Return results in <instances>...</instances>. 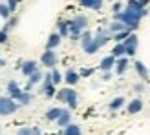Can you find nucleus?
<instances>
[{"label": "nucleus", "instance_id": "nucleus-39", "mask_svg": "<svg viewBox=\"0 0 150 135\" xmlns=\"http://www.w3.org/2000/svg\"><path fill=\"white\" fill-rule=\"evenodd\" d=\"M110 77H112L110 71H103V80H110Z\"/></svg>", "mask_w": 150, "mask_h": 135}, {"label": "nucleus", "instance_id": "nucleus-30", "mask_svg": "<svg viewBox=\"0 0 150 135\" xmlns=\"http://www.w3.org/2000/svg\"><path fill=\"white\" fill-rule=\"evenodd\" d=\"M11 11H9V7H7V4H0V17H2L4 20H7V18H9L11 17Z\"/></svg>", "mask_w": 150, "mask_h": 135}, {"label": "nucleus", "instance_id": "nucleus-4", "mask_svg": "<svg viewBox=\"0 0 150 135\" xmlns=\"http://www.w3.org/2000/svg\"><path fill=\"white\" fill-rule=\"evenodd\" d=\"M18 110V102L11 99V97H0V115H13Z\"/></svg>", "mask_w": 150, "mask_h": 135}, {"label": "nucleus", "instance_id": "nucleus-23", "mask_svg": "<svg viewBox=\"0 0 150 135\" xmlns=\"http://www.w3.org/2000/svg\"><path fill=\"white\" fill-rule=\"evenodd\" d=\"M61 113H62V108H50V110L46 111V119H48V121H53V122H55Z\"/></svg>", "mask_w": 150, "mask_h": 135}, {"label": "nucleus", "instance_id": "nucleus-2", "mask_svg": "<svg viewBox=\"0 0 150 135\" xmlns=\"http://www.w3.org/2000/svg\"><path fill=\"white\" fill-rule=\"evenodd\" d=\"M68 24H70V39L79 40L81 33L88 27V18L86 15H75L71 20H68Z\"/></svg>", "mask_w": 150, "mask_h": 135}, {"label": "nucleus", "instance_id": "nucleus-9", "mask_svg": "<svg viewBox=\"0 0 150 135\" xmlns=\"http://www.w3.org/2000/svg\"><path fill=\"white\" fill-rule=\"evenodd\" d=\"M114 66H115V57L110 53V55H106V57L101 58L99 70H101V71H112V70H114Z\"/></svg>", "mask_w": 150, "mask_h": 135}, {"label": "nucleus", "instance_id": "nucleus-28", "mask_svg": "<svg viewBox=\"0 0 150 135\" xmlns=\"http://www.w3.org/2000/svg\"><path fill=\"white\" fill-rule=\"evenodd\" d=\"M50 77H51V82H53L55 86L62 82V73L59 71V70H53V68H51V73H50Z\"/></svg>", "mask_w": 150, "mask_h": 135}, {"label": "nucleus", "instance_id": "nucleus-38", "mask_svg": "<svg viewBox=\"0 0 150 135\" xmlns=\"http://www.w3.org/2000/svg\"><path fill=\"white\" fill-rule=\"evenodd\" d=\"M134 91H136V93H143L145 91V84H141V82L136 84V86H134Z\"/></svg>", "mask_w": 150, "mask_h": 135}, {"label": "nucleus", "instance_id": "nucleus-7", "mask_svg": "<svg viewBox=\"0 0 150 135\" xmlns=\"http://www.w3.org/2000/svg\"><path fill=\"white\" fill-rule=\"evenodd\" d=\"M57 60H59V58H57V53L53 49H46L40 55V62H42V66H46V68H55Z\"/></svg>", "mask_w": 150, "mask_h": 135}, {"label": "nucleus", "instance_id": "nucleus-41", "mask_svg": "<svg viewBox=\"0 0 150 135\" xmlns=\"http://www.w3.org/2000/svg\"><path fill=\"white\" fill-rule=\"evenodd\" d=\"M139 2H141V4H143V6H145V7H146V4H148V2H150V0H139Z\"/></svg>", "mask_w": 150, "mask_h": 135}, {"label": "nucleus", "instance_id": "nucleus-40", "mask_svg": "<svg viewBox=\"0 0 150 135\" xmlns=\"http://www.w3.org/2000/svg\"><path fill=\"white\" fill-rule=\"evenodd\" d=\"M31 131H33V135H39V133H40V130H39V128H31Z\"/></svg>", "mask_w": 150, "mask_h": 135}, {"label": "nucleus", "instance_id": "nucleus-1", "mask_svg": "<svg viewBox=\"0 0 150 135\" xmlns=\"http://www.w3.org/2000/svg\"><path fill=\"white\" fill-rule=\"evenodd\" d=\"M110 39H112V33L108 31V29H99L97 35H93L92 42H90L86 48H82V49H84V53H88V55H95L103 46H106Z\"/></svg>", "mask_w": 150, "mask_h": 135}, {"label": "nucleus", "instance_id": "nucleus-18", "mask_svg": "<svg viewBox=\"0 0 150 135\" xmlns=\"http://www.w3.org/2000/svg\"><path fill=\"white\" fill-rule=\"evenodd\" d=\"M134 68H136L137 75H139V77L143 79V80H146V79H148V70H146V66L141 62V60H136V62H134Z\"/></svg>", "mask_w": 150, "mask_h": 135}, {"label": "nucleus", "instance_id": "nucleus-10", "mask_svg": "<svg viewBox=\"0 0 150 135\" xmlns=\"http://www.w3.org/2000/svg\"><path fill=\"white\" fill-rule=\"evenodd\" d=\"M126 9L136 11V13H139V15H141V17H145V15L148 13V11H146V7L141 4L139 0H128V2H126Z\"/></svg>", "mask_w": 150, "mask_h": 135}, {"label": "nucleus", "instance_id": "nucleus-13", "mask_svg": "<svg viewBox=\"0 0 150 135\" xmlns=\"http://www.w3.org/2000/svg\"><path fill=\"white\" fill-rule=\"evenodd\" d=\"M62 79H64V82H66L68 86H75V84L79 82L81 75L75 71V70H66V73H64V77H62Z\"/></svg>", "mask_w": 150, "mask_h": 135}, {"label": "nucleus", "instance_id": "nucleus-27", "mask_svg": "<svg viewBox=\"0 0 150 135\" xmlns=\"http://www.w3.org/2000/svg\"><path fill=\"white\" fill-rule=\"evenodd\" d=\"M112 55H114L115 58H119V57H125V46H123V42H115L114 49H112Z\"/></svg>", "mask_w": 150, "mask_h": 135}, {"label": "nucleus", "instance_id": "nucleus-11", "mask_svg": "<svg viewBox=\"0 0 150 135\" xmlns=\"http://www.w3.org/2000/svg\"><path fill=\"white\" fill-rule=\"evenodd\" d=\"M6 91H7V97H11V99L17 101L22 89H20V86H18V82L9 80V82H7V86H6Z\"/></svg>", "mask_w": 150, "mask_h": 135}, {"label": "nucleus", "instance_id": "nucleus-25", "mask_svg": "<svg viewBox=\"0 0 150 135\" xmlns=\"http://www.w3.org/2000/svg\"><path fill=\"white\" fill-rule=\"evenodd\" d=\"M123 29H126V26L123 24V22H121V20H114V22L110 24L108 31H110L112 35H114V33H119V31H123Z\"/></svg>", "mask_w": 150, "mask_h": 135}, {"label": "nucleus", "instance_id": "nucleus-15", "mask_svg": "<svg viewBox=\"0 0 150 135\" xmlns=\"http://www.w3.org/2000/svg\"><path fill=\"white\" fill-rule=\"evenodd\" d=\"M42 80V73H40V70H37L35 73H31L28 77V84H26V91H29V89H31L33 86H37L39 84V82Z\"/></svg>", "mask_w": 150, "mask_h": 135}, {"label": "nucleus", "instance_id": "nucleus-34", "mask_svg": "<svg viewBox=\"0 0 150 135\" xmlns=\"http://www.w3.org/2000/svg\"><path fill=\"white\" fill-rule=\"evenodd\" d=\"M103 2H104V0H93V2H92V9L93 11H99L101 7H103Z\"/></svg>", "mask_w": 150, "mask_h": 135}, {"label": "nucleus", "instance_id": "nucleus-19", "mask_svg": "<svg viewBox=\"0 0 150 135\" xmlns=\"http://www.w3.org/2000/svg\"><path fill=\"white\" fill-rule=\"evenodd\" d=\"M62 135H82V131H81V126H77V124H66L64 126V131H62Z\"/></svg>", "mask_w": 150, "mask_h": 135}, {"label": "nucleus", "instance_id": "nucleus-16", "mask_svg": "<svg viewBox=\"0 0 150 135\" xmlns=\"http://www.w3.org/2000/svg\"><path fill=\"white\" fill-rule=\"evenodd\" d=\"M61 39H62V37L59 33H51L48 37V40H46V49H55L59 44H61Z\"/></svg>", "mask_w": 150, "mask_h": 135}, {"label": "nucleus", "instance_id": "nucleus-32", "mask_svg": "<svg viewBox=\"0 0 150 135\" xmlns=\"http://www.w3.org/2000/svg\"><path fill=\"white\" fill-rule=\"evenodd\" d=\"M93 71H95L93 68H82L79 75H81V77H90V75H93Z\"/></svg>", "mask_w": 150, "mask_h": 135}, {"label": "nucleus", "instance_id": "nucleus-33", "mask_svg": "<svg viewBox=\"0 0 150 135\" xmlns=\"http://www.w3.org/2000/svg\"><path fill=\"white\" fill-rule=\"evenodd\" d=\"M7 40H9V33L4 31V29H0V44H6Z\"/></svg>", "mask_w": 150, "mask_h": 135}, {"label": "nucleus", "instance_id": "nucleus-6", "mask_svg": "<svg viewBox=\"0 0 150 135\" xmlns=\"http://www.w3.org/2000/svg\"><path fill=\"white\" fill-rule=\"evenodd\" d=\"M42 93L48 97V99H53L55 93H57V89H55V84L51 82V77H50V73L48 75H44L42 77Z\"/></svg>", "mask_w": 150, "mask_h": 135}, {"label": "nucleus", "instance_id": "nucleus-43", "mask_svg": "<svg viewBox=\"0 0 150 135\" xmlns=\"http://www.w3.org/2000/svg\"><path fill=\"white\" fill-rule=\"evenodd\" d=\"M0 135H2V133H0Z\"/></svg>", "mask_w": 150, "mask_h": 135}, {"label": "nucleus", "instance_id": "nucleus-31", "mask_svg": "<svg viewBox=\"0 0 150 135\" xmlns=\"http://www.w3.org/2000/svg\"><path fill=\"white\" fill-rule=\"evenodd\" d=\"M18 2H20V0H7V7H9V11H11V13H15V11H17Z\"/></svg>", "mask_w": 150, "mask_h": 135}, {"label": "nucleus", "instance_id": "nucleus-29", "mask_svg": "<svg viewBox=\"0 0 150 135\" xmlns=\"http://www.w3.org/2000/svg\"><path fill=\"white\" fill-rule=\"evenodd\" d=\"M130 33H132L130 29H123V31H119V33H114V35H112V39H114L115 42H123Z\"/></svg>", "mask_w": 150, "mask_h": 135}, {"label": "nucleus", "instance_id": "nucleus-8", "mask_svg": "<svg viewBox=\"0 0 150 135\" xmlns=\"http://www.w3.org/2000/svg\"><path fill=\"white\" fill-rule=\"evenodd\" d=\"M128 66H130V60H128V57H119V58H115V73L117 75H125L126 73V70H128Z\"/></svg>", "mask_w": 150, "mask_h": 135}, {"label": "nucleus", "instance_id": "nucleus-21", "mask_svg": "<svg viewBox=\"0 0 150 135\" xmlns=\"http://www.w3.org/2000/svg\"><path fill=\"white\" fill-rule=\"evenodd\" d=\"M31 99H33V97H31V93L24 89V91H20V95H18L17 102H18V104H22V106H28V104H31Z\"/></svg>", "mask_w": 150, "mask_h": 135}, {"label": "nucleus", "instance_id": "nucleus-35", "mask_svg": "<svg viewBox=\"0 0 150 135\" xmlns=\"http://www.w3.org/2000/svg\"><path fill=\"white\" fill-rule=\"evenodd\" d=\"M119 11H123V4L121 2H115L114 6H112V13H119Z\"/></svg>", "mask_w": 150, "mask_h": 135}, {"label": "nucleus", "instance_id": "nucleus-37", "mask_svg": "<svg viewBox=\"0 0 150 135\" xmlns=\"http://www.w3.org/2000/svg\"><path fill=\"white\" fill-rule=\"evenodd\" d=\"M92 2H93V0H79V4L82 7H88V9H92Z\"/></svg>", "mask_w": 150, "mask_h": 135}, {"label": "nucleus", "instance_id": "nucleus-3", "mask_svg": "<svg viewBox=\"0 0 150 135\" xmlns=\"http://www.w3.org/2000/svg\"><path fill=\"white\" fill-rule=\"evenodd\" d=\"M55 97H57V101H61V102H66L70 106V110H75L77 108V99H79V95H77V91L71 88V86H68V88H62V89H59V91L55 93Z\"/></svg>", "mask_w": 150, "mask_h": 135}, {"label": "nucleus", "instance_id": "nucleus-24", "mask_svg": "<svg viewBox=\"0 0 150 135\" xmlns=\"http://www.w3.org/2000/svg\"><path fill=\"white\" fill-rule=\"evenodd\" d=\"M92 39H93V35H92V33H90V31H88V29H84V31H82V33H81V37H79V40H81V46H82V48H86V46H88V44H90V42H92Z\"/></svg>", "mask_w": 150, "mask_h": 135}, {"label": "nucleus", "instance_id": "nucleus-5", "mask_svg": "<svg viewBox=\"0 0 150 135\" xmlns=\"http://www.w3.org/2000/svg\"><path fill=\"white\" fill-rule=\"evenodd\" d=\"M137 44H139V39H137V35L132 31V33L123 40L125 55H126V57H134V55H136V51H137Z\"/></svg>", "mask_w": 150, "mask_h": 135}, {"label": "nucleus", "instance_id": "nucleus-36", "mask_svg": "<svg viewBox=\"0 0 150 135\" xmlns=\"http://www.w3.org/2000/svg\"><path fill=\"white\" fill-rule=\"evenodd\" d=\"M17 135H33V131H31V128H20L17 131Z\"/></svg>", "mask_w": 150, "mask_h": 135}, {"label": "nucleus", "instance_id": "nucleus-14", "mask_svg": "<svg viewBox=\"0 0 150 135\" xmlns=\"http://www.w3.org/2000/svg\"><path fill=\"white\" fill-rule=\"evenodd\" d=\"M141 110H143V101H141V99H132V101L128 102V106H126V111H128L130 115L139 113Z\"/></svg>", "mask_w": 150, "mask_h": 135}, {"label": "nucleus", "instance_id": "nucleus-42", "mask_svg": "<svg viewBox=\"0 0 150 135\" xmlns=\"http://www.w3.org/2000/svg\"><path fill=\"white\" fill-rule=\"evenodd\" d=\"M39 135H42V133H39Z\"/></svg>", "mask_w": 150, "mask_h": 135}, {"label": "nucleus", "instance_id": "nucleus-22", "mask_svg": "<svg viewBox=\"0 0 150 135\" xmlns=\"http://www.w3.org/2000/svg\"><path fill=\"white\" fill-rule=\"evenodd\" d=\"M59 35L62 37H70V24H68V20H61L59 22V31H57Z\"/></svg>", "mask_w": 150, "mask_h": 135}, {"label": "nucleus", "instance_id": "nucleus-26", "mask_svg": "<svg viewBox=\"0 0 150 135\" xmlns=\"http://www.w3.org/2000/svg\"><path fill=\"white\" fill-rule=\"evenodd\" d=\"M17 24H18V18H17V17H13V15H11V17L6 20V24H4V27H2V29H4V31H7V33H9V31H11V29H13L15 26H17Z\"/></svg>", "mask_w": 150, "mask_h": 135}, {"label": "nucleus", "instance_id": "nucleus-20", "mask_svg": "<svg viewBox=\"0 0 150 135\" xmlns=\"http://www.w3.org/2000/svg\"><path fill=\"white\" fill-rule=\"evenodd\" d=\"M125 106V97H115V99H112L110 102V111H117V110H121Z\"/></svg>", "mask_w": 150, "mask_h": 135}, {"label": "nucleus", "instance_id": "nucleus-12", "mask_svg": "<svg viewBox=\"0 0 150 135\" xmlns=\"http://www.w3.org/2000/svg\"><path fill=\"white\" fill-rule=\"evenodd\" d=\"M37 70H39V68H37V62L35 60H24V62L20 64V71H22L24 77H29V75L35 73Z\"/></svg>", "mask_w": 150, "mask_h": 135}, {"label": "nucleus", "instance_id": "nucleus-17", "mask_svg": "<svg viewBox=\"0 0 150 135\" xmlns=\"http://www.w3.org/2000/svg\"><path fill=\"white\" fill-rule=\"evenodd\" d=\"M55 122H57L59 126H61V128H64L66 124H70V122H71V113H70L68 110H62V113L59 115V119H57Z\"/></svg>", "mask_w": 150, "mask_h": 135}]
</instances>
